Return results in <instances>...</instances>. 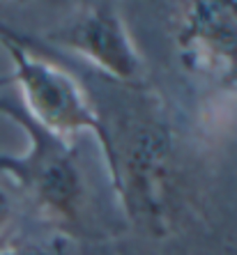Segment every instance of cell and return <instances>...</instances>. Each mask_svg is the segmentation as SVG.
<instances>
[{
	"mask_svg": "<svg viewBox=\"0 0 237 255\" xmlns=\"http://www.w3.org/2000/svg\"><path fill=\"white\" fill-rule=\"evenodd\" d=\"M0 46L5 48L14 65V83L18 85L35 125L65 140L76 131H92L106 152L113 184L120 179V159L113 147L104 122H99L85 90L74 76L60 67L46 62L32 51L21 37L0 23Z\"/></svg>",
	"mask_w": 237,
	"mask_h": 255,
	"instance_id": "obj_1",
	"label": "cell"
},
{
	"mask_svg": "<svg viewBox=\"0 0 237 255\" xmlns=\"http://www.w3.org/2000/svg\"><path fill=\"white\" fill-rule=\"evenodd\" d=\"M23 129L32 138V149L23 159L0 154V170L16 177L51 216L65 223L76 221L83 205V182L69 147L65 140L35 125L32 118Z\"/></svg>",
	"mask_w": 237,
	"mask_h": 255,
	"instance_id": "obj_2",
	"label": "cell"
},
{
	"mask_svg": "<svg viewBox=\"0 0 237 255\" xmlns=\"http://www.w3.org/2000/svg\"><path fill=\"white\" fill-rule=\"evenodd\" d=\"M175 42L194 74L221 88H237V2H191L178 21Z\"/></svg>",
	"mask_w": 237,
	"mask_h": 255,
	"instance_id": "obj_3",
	"label": "cell"
},
{
	"mask_svg": "<svg viewBox=\"0 0 237 255\" xmlns=\"http://www.w3.org/2000/svg\"><path fill=\"white\" fill-rule=\"evenodd\" d=\"M55 39L88 55L97 67L125 83H136L143 60L131 42L125 21L111 5H88L67 28L55 32Z\"/></svg>",
	"mask_w": 237,
	"mask_h": 255,
	"instance_id": "obj_4",
	"label": "cell"
},
{
	"mask_svg": "<svg viewBox=\"0 0 237 255\" xmlns=\"http://www.w3.org/2000/svg\"><path fill=\"white\" fill-rule=\"evenodd\" d=\"M118 191L136 219L159 230L168 205V152L159 131L143 129L131 138L120 159Z\"/></svg>",
	"mask_w": 237,
	"mask_h": 255,
	"instance_id": "obj_5",
	"label": "cell"
},
{
	"mask_svg": "<svg viewBox=\"0 0 237 255\" xmlns=\"http://www.w3.org/2000/svg\"><path fill=\"white\" fill-rule=\"evenodd\" d=\"M9 221H12V202H9V196L0 189V232L5 230Z\"/></svg>",
	"mask_w": 237,
	"mask_h": 255,
	"instance_id": "obj_6",
	"label": "cell"
},
{
	"mask_svg": "<svg viewBox=\"0 0 237 255\" xmlns=\"http://www.w3.org/2000/svg\"><path fill=\"white\" fill-rule=\"evenodd\" d=\"M0 255H58V253H51V251L44 249H28V251H5Z\"/></svg>",
	"mask_w": 237,
	"mask_h": 255,
	"instance_id": "obj_7",
	"label": "cell"
}]
</instances>
